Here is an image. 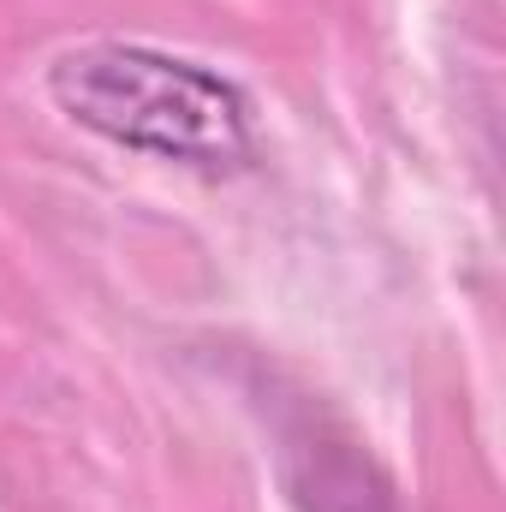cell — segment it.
Masks as SVG:
<instances>
[{
	"label": "cell",
	"instance_id": "obj_1",
	"mask_svg": "<svg viewBox=\"0 0 506 512\" xmlns=\"http://www.w3.org/2000/svg\"><path fill=\"white\" fill-rule=\"evenodd\" d=\"M48 102L120 149L197 173H239L256 155L251 102L203 60L143 42H84L48 66Z\"/></svg>",
	"mask_w": 506,
	"mask_h": 512
}]
</instances>
